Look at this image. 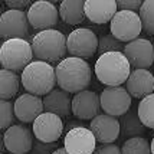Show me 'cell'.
<instances>
[{
    "mask_svg": "<svg viewBox=\"0 0 154 154\" xmlns=\"http://www.w3.org/2000/svg\"><path fill=\"white\" fill-rule=\"evenodd\" d=\"M14 104H12L10 101L2 100L0 102V128L2 130H9V128L14 125Z\"/></svg>",
    "mask_w": 154,
    "mask_h": 154,
    "instance_id": "obj_27",
    "label": "cell"
},
{
    "mask_svg": "<svg viewBox=\"0 0 154 154\" xmlns=\"http://www.w3.org/2000/svg\"><path fill=\"white\" fill-rule=\"evenodd\" d=\"M122 42L118 40L112 35H104L100 38V43H98V54L104 55L108 52H121L122 51Z\"/></svg>",
    "mask_w": 154,
    "mask_h": 154,
    "instance_id": "obj_28",
    "label": "cell"
},
{
    "mask_svg": "<svg viewBox=\"0 0 154 154\" xmlns=\"http://www.w3.org/2000/svg\"><path fill=\"white\" fill-rule=\"evenodd\" d=\"M137 112L144 127L154 130V94L148 95L140 101Z\"/></svg>",
    "mask_w": 154,
    "mask_h": 154,
    "instance_id": "obj_24",
    "label": "cell"
},
{
    "mask_svg": "<svg viewBox=\"0 0 154 154\" xmlns=\"http://www.w3.org/2000/svg\"><path fill=\"white\" fill-rule=\"evenodd\" d=\"M56 81L60 89L69 94H78L85 91L92 78L91 66L85 59L69 56L62 59L55 68Z\"/></svg>",
    "mask_w": 154,
    "mask_h": 154,
    "instance_id": "obj_1",
    "label": "cell"
},
{
    "mask_svg": "<svg viewBox=\"0 0 154 154\" xmlns=\"http://www.w3.org/2000/svg\"><path fill=\"white\" fill-rule=\"evenodd\" d=\"M29 33V19L23 10L9 9L0 17V36L3 39H25Z\"/></svg>",
    "mask_w": 154,
    "mask_h": 154,
    "instance_id": "obj_9",
    "label": "cell"
},
{
    "mask_svg": "<svg viewBox=\"0 0 154 154\" xmlns=\"http://www.w3.org/2000/svg\"><path fill=\"white\" fill-rule=\"evenodd\" d=\"M55 151V143H42V141H36L33 144V148L30 154H54Z\"/></svg>",
    "mask_w": 154,
    "mask_h": 154,
    "instance_id": "obj_30",
    "label": "cell"
},
{
    "mask_svg": "<svg viewBox=\"0 0 154 154\" xmlns=\"http://www.w3.org/2000/svg\"><path fill=\"white\" fill-rule=\"evenodd\" d=\"M124 55L134 69H147L154 62V45L138 38L124 46Z\"/></svg>",
    "mask_w": 154,
    "mask_h": 154,
    "instance_id": "obj_13",
    "label": "cell"
},
{
    "mask_svg": "<svg viewBox=\"0 0 154 154\" xmlns=\"http://www.w3.org/2000/svg\"><path fill=\"white\" fill-rule=\"evenodd\" d=\"M43 107L45 112L66 117L72 112V98L63 89H54L51 94L43 97Z\"/></svg>",
    "mask_w": 154,
    "mask_h": 154,
    "instance_id": "obj_20",
    "label": "cell"
},
{
    "mask_svg": "<svg viewBox=\"0 0 154 154\" xmlns=\"http://www.w3.org/2000/svg\"><path fill=\"white\" fill-rule=\"evenodd\" d=\"M94 154H122V150L115 144H102L97 147Z\"/></svg>",
    "mask_w": 154,
    "mask_h": 154,
    "instance_id": "obj_31",
    "label": "cell"
},
{
    "mask_svg": "<svg viewBox=\"0 0 154 154\" xmlns=\"http://www.w3.org/2000/svg\"><path fill=\"white\" fill-rule=\"evenodd\" d=\"M140 17L143 22V29L150 35H154V0L143 2L140 9Z\"/></svg>",
    "mask_w": 154,
    "mask_h": 154,
    "instance_id": "obj_26",
    "label": "cell"
},
{
    "mask_svg": "<svg viewBox=\"0 0 154 154\" xmlns=\"http://www.w3.org/2000/svg\"><path fill=\"white\" fill-rule=\"evenodd\" d=\"M121 125V135L125 138H134V137H140L146 133L147 128L144 127V124L141 122L138 112L135 109H130L127 114H124L120 120Z\"/></svg>",
    "mask_w": 154,
    "mask_h": 154,
    "instance_id": "obj_22",
    "label": "cell"
},
{
    "mask_svg": "<svg viewBox=\"0 0 154 154\" xmlns=\"http://www.w3.org/2000/svg\"><path fill=\"white\" fill-rule=\"evenodd\" d=\"M100 39L97 35L87 27H78L72 30L66 38L68 54L74 58H91L95 52H98Z\"/></svg>",
    "mask_w": 154,
    "mask_h": 154,
    "instance_id": "obj_7",
    "label": "cell"
},
{
    "mask_svg": "<svg viewBox=\"0 0 154 154\" xmlns=\"http://www.w3.org/2000/svg\"><path fill=\"white\" fill-rule=\"evenodd\" d=\"M5 5H6L9 9L20 10V9H23V7L29 6V5H30V2H29V0H6V2H5Z\"/></svg>",
    "mask_w": 154,
    "mask_h": 154,
    "instance_id": "obj_32",
    "label": "cell"
},
{
    "mask_svg": "<svg viewBox=\"0 0 154 154\" xmlns=\"http://www.w3.org/2000/svg\"><path fill=\"white\" fill-rule=\"evenodd\" d=\"M32 131L38 141L51 144L60 138V135L63 133V122L59 115L43 112L35 120Z\"/></svg>",
    "mask_w": 154,
    "mask_h": 154,
    "instance_id": "obj_12",
    "label": "cell"
},
{
    "mask_svg": "<svg viewBox=\"0 0 154 154\" xmlns=\"http://www.w3.org/2000/svg\"><path fill=\"white\" fill-rule=\"evenodd\" d=\"M150 144H151V154H154V137H153V140H151Z\"/></svg>",
    "mask_w": 154,
    "mask_h": 154,
    "instance_id": "obj_34",
    "label": "cell"
},
{
    "mask_svg": "<svg viewBox=\"0 0 154 154\" xmlns=\"http://www.w3.org/2000/svg\"><path fill=\"white\" fill-rule=\"evenodd\" d=\"M27 19L29 25L38 30H49L58 23L59 12L54 3L46 0H39L32 3L27 9Z\"/></svg>",
    "mask_w": 154,
    "mask_h": 154,
    "instance_id": "obj_10",
    "label": "cell"
},
{
    "mask_svg": "<svg viewBox=\"0 0 154 154\" xmlns=\"http://www.w3.org/2000/svg\"><path fill=\"white\" fill-rule=\"evenodd\" d=\"M3 146L12 154H27L33 148L32 131L22 124H14L5 131Z\"/></svg>",
    "mask_w": 154,
    "mask_h": 154,
    "instance_id": "obj_14",
    "label": "cell"
},
{
    "mask_svg": "<svg viewBox=\"0 0 154 154\" xmlns=\"http://www.w3.org/2000/svg\"><path fill=\"white\" fill-rule=\"evenodd\" d=\"M111 35L115 36L121 42H133L138 39L143 30V22L138 13L128 12V10H118V13L111 20Z\"/></svg>",
    "mask_w": 154,
    "mask_h": 154,
    "instance_id": "obj_6",
    "label": "cell"
},
{
    "mask_svg": "<svg viewBox=\"0 0 154 154\" xmlns=\"http://www.w3.org/2000/svg\"><path fill=\"white\" fill-rule=\"evenodd\" d=\"M122 154H151V144L144 137H134L124 143Z\"/></svg>",
    "mask_w": 154,
    "mask_h": 154,
    "instance_id": "obj_25",
    "label": "cell"
},
{
    "mask_svg": "<svg viewBox=\"0 0 154 154\" xmlns=\"http://www.w3.org/2000/svg\"><path fill=\"white\" fill-rule=\"evenodd\" d=\"M127 91L134 98H146L154 94V75L148 69H134L127 79Z\"/></svg>",
    "mask_w": 154,
    "mask_h": 154,
    "instance_id": "obj_19",
    "label": "cell"
},
{
    "mask_svg": "<svg viewBox=\"0 0 154 154\" xmlns=\"http://www.w3.org/2000/svg\"><path fill=\"white\" fill-rule=\"evenodd\" d=\"M100 95L94 91H82L72 98V114L79 120H94L101 112Z\"/></svg>",
    "mask_w": 154,
    "mask_h": 154,
    "instance_id": "obj_15",
    "label": "cell"
},
{
    "mask_svg": "<svg viewBox=\"0 0 154 154\" xmlns=\"http://www.w3.org/2000/svg\"><path fill=\"white\" fill-rule=\"evenodd\" d=\"M84 9L87 19L97 25L111 22L118 13V6L114 0H87Z\"/></svg>",
    "mask_w": 154,
    "mask_h": 154,
    "instance_id": "obj_18",
    "label": "cell"
},
{
    "mask_svg": "<svg viewBox=\"0 0 154 154\" xmlns=\"http://www.w3.org/2000/svg\"><path fill=\"white\" fill-rule=\"evenodd\" d=\"M117 6L120 10H128V12L137 13V10H140L143 6V2H140V0H118Z\"/></svg>",
    "mask_w": 154,
    "mask_h": 154,
    "instance_id": "obj_29",
    "label": "cell"
},
{
    "mask_svg": "<svg viewBox=\"0 0 154 154\" xmlns=\"http://www.w3.org/2000/svg\"><path fill=\"white\" fill-rule=\"evenodd\" d=\"M54 154H68V151L65 148H56L54 151Z\"/></svg>",
    "mask_w": 154,
    "mask_h": 154,
    "instance_id": "obj_33",
    "label": "cell"
},
{
    "mask_svg": "<svg viewBox=\"0 0 154 154\" xmlns=\"http://www.w3.org/2000/svg\"><path fill=\"white\" fill-rule=\"evenodd\" d=\"M95 75L107 87H121L131 75V65L122 52H108L97 59Z\"/></svg>",
    "mask_w": 154,
    "mask_h": 154,
    "instance_id": "obj_2",
    "label": "cell"
},
{
    "mask_svg": "<svg viewBox=\"0 0 154 154\" xmlns=\"http://www.w3.org/2000/svg\"><path fill=\"white\" fill-rule=\"evenodd\" d=\"M43 100L38 95L26 92L14 101V115L20 122H35V120L43 114Z\"/></svg>",
    "mask_w": 154,
    "mask_h": 154,
    "instance_id": "obj_17",
    "label": "cell"
},
{
    "mask_svg": "<svg viewBox=\"0 0 154 154\" xmlns=\"http://www.w3.org/2000/svg\"><path fill=\"white\" fill-rule=\"evenodd\" d=\"M20 79L13 71L2 69L0 71V97L2 100H10L17 94Z\"/></svg>",
    "mask_w": 154,
    "mask_h": 154,
    "instance_id": "obj_23",
    "label": "cell"
},
{
    "mask_svg": "<svg viewBox=\"0 0 154 154\" xmlns=\"http://www.w3.org/2000/svg\"><path fill=\"white\" fill-rule=\"evenodd\" d=\"M89 130L101 144H112L121 135L120 121L108 114H100L95 117L89 124Z\"/></svg>",
    "mask_w": 154,
    "mask_h": 154,
    "instance_id": "obj_16",
    "label": "cell"
},
{
    "mask_svg": "<svg viewBox=\"0 0 154 154\" xmlns=\"http://www.w3.org/2000/svg\"><path fill=\"white\" fill-rule=\"evenodd\" d=\"M85 2L82 0H63L59 6V16L68 25H79L87 19Z\"/></svg>",
    "mask_w": 154,
    "mask_h": 154,
    "instance_id": "obj_21",
    "label": "cell"
},
{
    "mask_svg": "<svg viewBox=\"0 0 154 154\" xmlns=\"http://www.w3.org/2000/svg\"><path fill=\"white\" fill-rule=\"evenodd\" d=\"M32 49L38 60H43L48 63L58 60L60 62L62 59H65L63 56L68 51L66 38L62 32L55 29L42 30L32 38Z\"/></svg>",
    "mask_w": 154,
    "mask_h": 154,
    "instance_id": "obj_4",
    "label": "cell"
},
{
    "mask_svg": "<svg viewBox=\"0 0 154 154\" xmlns=\"http://www.w3.org/2000/svg\"><path fill=\"white\" fill-rule=\"evenodd\" d=\"M104 112L111 117H122L131 107V95L124 87H107L100 95Z\"/></svg>",
    "mask_w": 154,
    "mask_h": 154,
    "instance_id": "obj_8",
    "label": "cell"
},
{
    "mask_svg": "<svg viewBox=\"0 0 154 154\" xmlns=\"http://www.w3.org/2000/svg\"><path fill=\"white\" fill-rule=\"evenodd\" d=\"M63 146L68 154H94L97 150V138L89 128L74 127L65 135Z\"/></svg>",
    "mask_w": 154,
    "mask_h": 154,
    "instance_id": "obj_11",
    "label": "cell"
},
{
    "mask_svg": "<svg viewBox=\"0 0 154 154\" xmlns=\"http://www.w3.org/2000/svg\"><path fill=\"white\" fill-rule=\"evenodd\" d=\"M56 84L58 81L55 68L43 60H33L22 72V85L32 95L46 97L55 89Z\"/></svg>",
    "mask_w": 154,
    "mask_h": 154,
    "instance_id": "obj_3",
    "label": "cell"
},
{
    "mask_svg": "<svg viewBox=\"0 0 154 154\" xmlns=\"http://www.w3.org/2000/svg\"><path fill=\"white\" fill-rule=\"evenodd\" d=\"M35 56L32 43L26 39H9L5 40L0 48V63L3 69L23 72L26 66H29Z\"/></svg>",
    "mask_w": 154,
    "mask_h": 154,
    "instance_id": "obj_5",
    "label": "cell"
}]
</instances>
